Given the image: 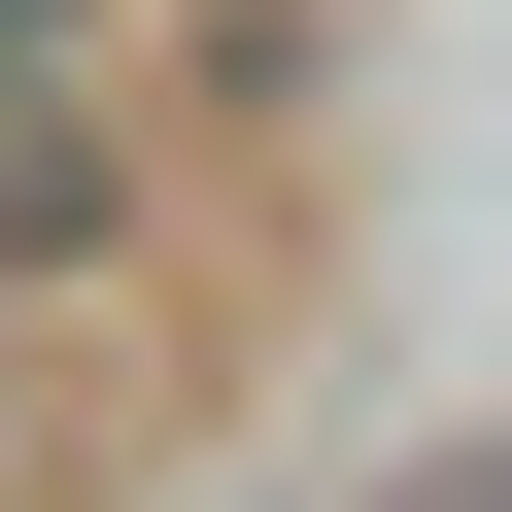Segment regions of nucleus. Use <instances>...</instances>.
Instances as JSON below:
<instances>
[{
	"label": "nucleus",
	"instance_id": "obj_1",
	"mask_svg": "<svg viewBox=\"0 0 512 512\" xmlns=\"http://www.w3.org/2000/svg\"><path fill=\"white\" fill-rule=\"evenodd\" d=\"M171 274V137H137V35L0 69V308H137Z\"/></svg>",
	"mask_w": 512,
	"mask_h": 512
},
{
	"label": "nucleus",
	"instance_id": "obj_2",
	"mask_svg": "<svg viewBox=\"0 0 512 512\" xmlns=\"http://www.w3.org/2000/svg\"><path fill=\"white\" fill-rule=\"evenodd\" d=\"M69 35H137V0H0V69H69Z\"/></svg>",
	"mask_w": 512,
	"mask_h": 512
},
{
	"label": "nucleus",
	"instance_id": "obj_3",
	"mask_svg": "<svg viewBox=\"0 0 512 512\" xmlns=\"http://www.w3.org/2000/svg\"><path fill=\"white\" fill-rule=\"evenodd\" d=\"M410 512H512V444H410Z\"/></svg>",
	"mask_w": 512,
	"mask_h": 512
}]
</instances>
